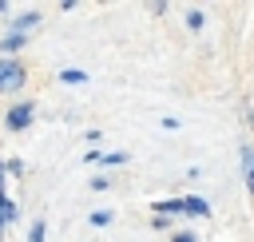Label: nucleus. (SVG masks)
<instances>
[{"instance_id": "1", "label": "nucleus", "mask_w": 254, "mask_h": 242, "mask_svg": "<svg viewBox=\"0 0 254 242\" xmlns=\"http://www.w3.org/2000/svg\"><path fill=\"white\" fill-rule=\"evenodd\" d=\"M20 83H24V71H20L16 63H8V60H4V63H0V91L20 87Z\"/></svg>"}, {"instance_id": "2", "label": "nucleus", "mask_w": 254, "mask_h": 242, "mask_svg": "<svg viewBox=\"0 0 254 242\" xmlns=\"http://www.w3.org/2000/svg\"><path fill=\"white\" fill-rule=\"evenodd\" d=\"M242 179H246V190L254 194V147H242Z\"/></svg>"}, {"instance_id": "3", "label": "nucleus", "mask_w": 254, "mask_h": 242, "mask_svg": "<svg viewBox=\"0 0 254 242\" xmlns=\"http://www.w3.org/2000/svg\"><path fill=\"white\" fill-rule=\"evenodd\" d=\"M183 214H198L202 218V214H210V202L206 198H183Z\"/></svg>"}, {"instance_id": "4", "label": "nucleus", "mask_w": 254, "mask_h": 242, "mask_svg": "<svg viewBox=\"0 0 254 242\" xmlns=\"http://www.w3.org/2000/svg\"><path fill=\"white\" fill-rule=\"evenodd\" d=\"M28 119H32V107H12L8 111V127H24Z\"/></svg>"}, {"instance_id": "5", "label": "nucleus", "mask_w": 254, "mask_h": 242, "mask_svg": "<svg viewBox=\"0 0 254 242\" xmlns=\"http://www.w3.org/2000/svg\"><path fill=\"white\" fill-rule=\"evenodd\" d=\"M4 218H16V202L0 194V222H4Z\"/></svg>"}, {"instance_id": "6", "label": "nucleus", "mask_w": 254, "mask_h": 242, "mask_svg": "<svg viewBox=\"0 0 254 242\" xmlns=\"http://www.w3.org/2000/svg\"><path fill=\"white\" fill-rule=\"evenodd\" d=\"M20 44H24V36H20V32H16V36H8V40H4V52H16V48H20Z\"/></svg>"}, {"instance_id": "7", "label": "nucleus", "mask_w": 254, "mask_h": 242, "mask_svg": "<svg viewBox=\"0 0 254 242\" xmlns=\"http://www.w3.org/2000/svg\"><path fill=\"white\" fill-rule=\"evenodd\" d=\"M83 79H87L83 71H64V83H83Z\"/></svg>"}, {"instance_id": "8", "label": "nucleus", "mask_w": 254, "mask_h": 242, "mask_svg": "<svg viewBox=\"0 0 254 242\" xmlns=\"http://www.w3.org/2000/svg\"><path fill=\"white\" fill-rule=\"evenodd\" d=\"M91 222H95V226H107V222H111V214H107V210H95V214H91Z\"/></svg>"}, {"instance_id": "9", "label": "nucleus", "mask_w": 254, "mask_h": 242, "mask_svg": "<svg viewBox=\"0 0 254 242\" xmlns=\"http://www.w3.org/2000/svg\"><path fill=\"white\" fill-rule=\"evenodd\" d=\"M187 24H190V28H202V12H198V8H194V12H190V16H187Z\"/></svg>"}, {"instance_id": "10", "label": "nucleus", "mask_w": 254, "mask_h": 242, "mask_svg": "<svg viewBox=\"0 0 254 242\" xmlns=\"http://www.w3.org/2000/svg\"><path fill=\"white\" fill-rule=\"evenodd\" d=\"M32 242H44V222H36V226H32Z\"/></svg>"}, {"instance_id": "11", "label": "nucleus", "mask_w": 254, "mask_h": 242, "mask_svg": "<svg viewBox=\"0 0 254 242\" xmlns=\"http://www.w3.org/2000/svg\"><path fill=\"white\" fill-rule=\"evenodd\" d=\"M175 242H198L194 234H175Z\"/></svg>"}, {"instance_id": "12", "label": "nucleus", "mask_w": 254, "mask_h": 242, "mask_svg": "<svg viewBox=\"0 0 254 242\" xmlns=\"http://www.w3.org/2000/svg\"><path fill=\"white\" fill-rule=\"evenodd\" d=\"M0 182H4V179H0Z\"/></svg>"}]
</instances>
